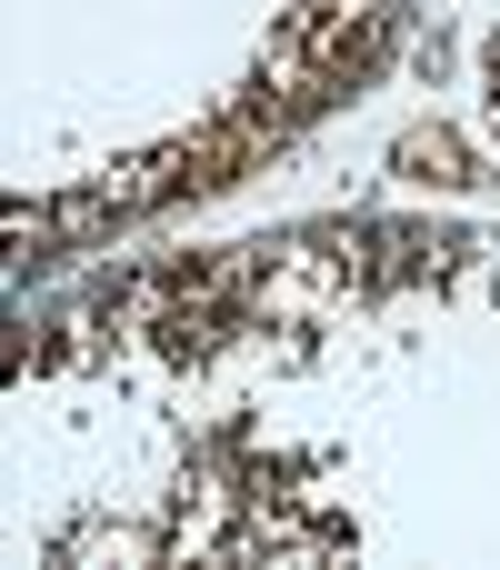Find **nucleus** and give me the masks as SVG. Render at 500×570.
I'll return each mask as SVG.
<instances>
[{"instance_id":"f257e3e1","label":"nucleus","mask_w":500,"mask_h":570,"mask_svg":"<svg viewBox=\"0 0 500 570\" xmlns=\"http://www.w3.org/2000/svg\"><path fill=\"white\" fill-rule=\"evenodd\" d=\"M491 120H500V40H491Z\"/></svg>"}]
</instances>
